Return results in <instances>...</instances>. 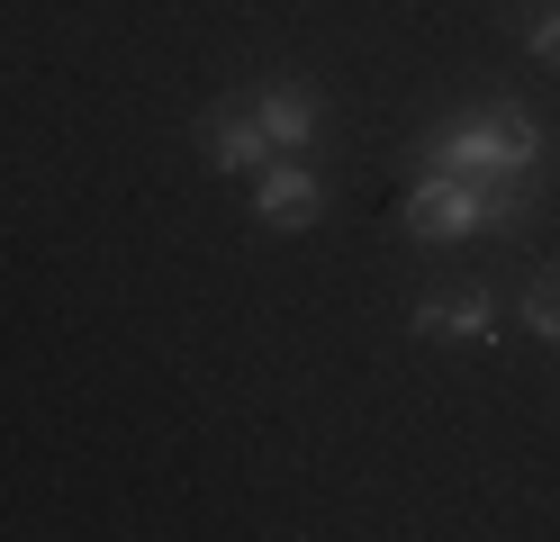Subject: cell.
Returning a JSON list of instances; mask_svg holds the SVG:
<instances>
[{"label": "cell", "mask_w": 560, "mask_h": 542, "mask_svg": "<svg viewBox=\"0 0 560 542\" xmlns=\"http://www.w3.org/2000/svg\"><path fill=\"white\" fill-rule=\"evenodd\" d=\"M416 163L425 172H462V181H498V191H534L542 172V127L524 100H498V108H470V118L434 127L416 145Z\"/></svg>", "instance_id": "1"}, {"label": "cell", "mask_w": 560, "mask_h": 542, "mask_svg": "<svg viewBox=\"0 0 560 542\" xmlns=\"http://www.w3.org/2000/svg\"><path fill=\"white\" fill-rule=\"evenodd\" d=\"M524 208V191H498V181H462V172H416V191H407V235H425V244H462V235H488V227H506V217Z\"/></svg>", "instance_id": "2"}, {"label": "cell", "mask_w": 560, "mask_h": 542, "mask_svg": "<svg viewBox=\"0 0 560 542\" xmlns=\"http://www.w3.org/2000/svg\"><path fill=\"white\" fill-rule=\"evenodd\" d=\"M326 217V181L307 172L299 154H271L262 172H254V227H271V235H307Z\"/></svg>", "instance_id": "3"}, {"label": "cell", "mask_w": 560, "mask_h": 542, "mask_svg": "<svg viewBox=\"0 0 560 542\" xmlns=\"http://www.w3.org/2000/svg\"><path fill=\"white\" fill-rule=\"evenodd\" d=\"M407 335L425 344V335H443V344H498V289H443V299H416L407 308Z\"/></svg>", "instance_id": "4"}, {"label": "cell", "mask_w": 560, "mask_h": 542, "mask_svg": "<svg viewBox=\"0 0 560 542\" xmlns=\"http://www.w3.org/2000/svg\"><path fill=\"white\" fill-rule=\"evenodd\" d=\"M254 118H262V136H271V154H307L317 145V127H326V108H317V91L307 82H254Z\"/></svg>", "instance_id": "5"}, {"label": "cell", "mask_w": 560, "mask_h": 542, "mask_svg": "<svg viewBox=\"0 0 560 542\" xmlns=\"http://www.w3.org/2000/svg\"><path fill=\"white\" fill-rule=\"evenodd\" d=\"M199 154H208V172H244V181H254L271 163V136H262L254 108H218V118L199 127Z\"/></svg>", "instance_id": "6"}, {"label": "cell", "mask_w": 560, "mask_h": 542, "mask_svg": "<svg viewBox=\"0 0 560 542\" xmlns=\"http://www.w3.org/2000/svg\"><path fill=\"white\" fill-rule=\"evenodd\" d=\"M515 316H524V335L560 344V272H542L534 289H524V299H515Z\"/></svg>", "instance_id": "7"}, {"label": "cell", "mask_w": 560, "mask_h": 542, "mask_svg": "<svg viewBox=\"0 0 560 542\" xmlns=\"http://www.w3.org/2000/svg\"><path fill=\"white\" fill-rule=\"evenodd\" d=\"M524 55H534V64H551V72H560V0H542V10L524 19Z\"/></svg>", "instance_id": "8"}]
</instances>
